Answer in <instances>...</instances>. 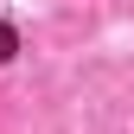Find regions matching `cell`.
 Returning <instances> with one entry per match:
<instances>
[{
    "label": "cell",
    "mask_w": 134,
    "mask_h": 134,
    "mask_svg": "<svg viewBox=\"0 0 134 134\" xmlns=\"http://www.w3.org/2000/svg\"><path fill=\"white\" fill-rule=\"evenodd\" d=\"M13 51H19V32H13V26H0V64H7Z\"/></svg>",
    "instance_id": "cell-1"
}]
</instances>
